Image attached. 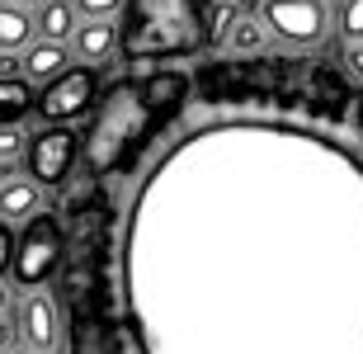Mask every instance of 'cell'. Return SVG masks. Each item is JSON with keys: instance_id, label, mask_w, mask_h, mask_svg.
<instances>
[{"instance_id": "obj_1", "label": "cell", "mask_w": 363, "mask_h": 354, "mask_svg": "<svg viewBox=\"0 0 363 354\" xmlns=\"http://www.w3.org/2000/svg\"><path fill=\"white\" fill-rule=\"evenodd\" d=\"M142 354H363V156L269 118L194 128L123 227Z\"/></svg>"}, {"instance_id": "obj_2", "label": "cell", "mask_w": 363, "mask_h": 354, "mask_svg": "<svg viewBox=\"0 0 363 354\" xmlns=\"http://www.w3.org/2000/svg\"><path fill=\"white\" fill-rule=\"evenodd\" d=\"M128 19L118 28V48L128 62H175L199 52L203 0H128Z\"/></svg>"}, {"instance_id": "obj_3", "label": "cell", "mask_w": 363, "mask_h": 354, "mask_svg": "<svg viewBox=\"0 0 363 354\" xmlns=\"http://www.w3.org/2000/svg\"><path fill=\"white\" fill-rule=\"evenodd\" d=\"M147 123H151V109L142 104V90L137 85H113L99 99L90 128L81 133L85 137V165H90L94 175H113L128 161L133 142L147 133Z\"/></svg>"}, {"instance_id": "obj_4", "label": "cell", "mask_w": 363, "mask_h": 354, "mask_svg": "<svg viewBox=\"0 0 363 354\" xmlns=\"http://www.w3.org/2000/svg\"><path fill=\"white\" fill-rule=\"evenodd\" d=\"M62 250H67V236H62L52 213H38L33 222H24L14 236V260H10L14 288H43L62 265Z\"/></svg>"}, {"instance_id": "obj_5", "label": "cell", "mask_w": 363, "mask_h": 354, "mask_svg": "<svg viewBox=\"0 0 363 354\" xmlns=\"http://www.w3.org/2000/svg\"><path fill=\"white\" fill-rule=\"evenodd\" d=\"M259 28L288 48H316L330 33V5L325 0H255Z\"/></svg>"}, {"instance_id": "obj_6", "label": "cell", "mask_w": 363, "mask_h": 354, "mask_svg": "<svg viewBox=\"0 0 363 354\" xmlns=\"http://www.w3.org/2000/svg\"><path fill=\"white\" fill-rule=\"evenodd\" d=\"M14 345L28 354H62V307L52 288H24L14 307Z\"/></svg>"}, {"instance_id": "obj_7", "label": "cell", "mask_w": 363, "mask_h": 354, "mask_svg": "<svg viewBox=\"0 0 363 354\" xmlns=\"http://www.w3.org/2000/svg\"><path fill=\"white\" fill-rule=\"evenodd\" d=\"M76 151H81V133L76 128H38L28 133V147H24V179L33 184H62L76 165Z\"/></svg>"}, {"instance_id": "obj_8", "label": "cell", "mask_w": 363, "mask_h": 354, "mask_svg": "<svg viewBox=\"0 0 363 354\" xmlns=\"http://www.w3.org/2000/svg\"><path fill=\"white\" fill-rule=\"evenodd\" d=\"M94 99H99V81H94V71L85 67H71L62 81H52L48 90H38V118L43 128H71L76 118H85Z\"/></svg>"}, {"instance_id": "obj_9", "label": "cell", "mask_w": 363, "mask_h": 354, "mask_svg": "<svg viewBox=\"0 0 363 354\" xmlns=\"http://www.w3.org/2000/svg\"><path fill=\"white\" fill-rule=\"evenodd\" d=\"M14 67H19V76H24L33 90H48V85L62 81V76H67L76 62H71L67 43H43V38H33L24 52L14 57Z\"/></svg>"}, {"instance_id": "obj_10", "label": "cell", "mask_w": 363, "mask_h": 354, "mask_svg": "<svg viewBox=\"0 0 363 354\" xmlns=\"http://www.w3.org/2000/svg\"><path fill=\"white\" fill-rule=\"evenodd\" d=\"M67 52L85 71L104 67L108 57L118 52V24H108V19H81L76 33H71V43H67Z\"/></svg>"}, {"instance_id": "obj_11", "label": "cell", "mask_w": 363, "mask_h": 354, "mask_svg": "<svg viewBox=\"0 0 363 354\" xmlns=\"http://www.w3.org/2000/svg\"><path fill=\"white\" fill-rule=\"evenodd\" d=\"M43 213V189L33 184V179L14 175L10 184H0V227H24V222H33Z\"/></svg>"}, {"instance_id": "obj_12", "label": "cell", "mask_w": 363, "mask_h": 354, "mask_svg": "<svg viewBox=\"0 0 363 354\" xmlns=\"http://www.w3.org/2000/svg\"><path fill=\"white\" fill-rule=\"evenodd\" d=\"M38 109V90L19 71H0V128H24Z\"/></svg>"}, {"instance_id": "obj_13", "label": "cell", "mask_w": 363, "mask_h": 354, "mask_svg": "<svg viewBox=\"0 0 363 354\" xmlns=\"http://www.w3.org/2000/svg\"><path fill=\"white\" fill-rule=\"evenodd\" d=\"M33 38H38L33 33V10L14 5V0H0V62H5V71L14 67V57L24 52Z\"/></svg>"}, {"instance_id": "obj_14", "label": "cell", "mask_w": 363, "mask_h": 354, "mask_svg": "<svg viewBox=\"0 0 363 354\" xmlns=\"http://www.w3.org/2000/svg\"><path fill=\"white\" fill-rule=\"evenodd\" d=\"M76 5L71 0H43V5H33V33H38L43 43H71V33H76Z\"/></svg>"}, {"instance_id": "obj_15", "label": "cell", "mask_w": 363, "mask_h": 354, "mask_svg": "<svg viewBox=\"0 0 363 354\" xmlns=\"http://www.w3.org/2000/svg\"><path fill=\"white\" fill-rule=\"evenodd\" d=\"M137 90H142V104H147V109H165V104L184 99L189 81H184V71H156V76H147Z\"/></svg>"}, {"instance_id": "obj_16", "label": "cell", "mask_w": 363, "mask_h": 354, "mask_svg": "<svg viewBox=\"0 0 363 354\" xmlns=\"http://www.w3.org/2000/svg\"><path fill=\"white\" fill-rule=\"evenodd\" d=\"M264 43H269V33L259 28V19H255L250 10H241V14H236V24H231L227 33H222V48H227V52H236V57L259 52Z\"/></svg>"}, {"instance_id": "obj_17", "label": "cell", "mask_w": 363, "mask_h": 354, "mask_svg": "<svg viewBox=\"0 0 363 354\" xmlns=\"http://www.w3.org/2000/svg\"><path fill=\"white\" fill-rule=\"evenodd\" d=\"M330 28H340L345 48L363 43V0H340L335 10H330Z\"/></svg>"}, {"instance_id": "obj_18", "label": "cell", "mask_w": 363, "mask_h": 354, "mask_svg": "<svg viewBox=\"0 0 363 354\" xmlns=\"http://www.w3.org/2000/svg\"><path fill=\"white\" fill-rule=\"evenodd\" d=\"M71 5H76V19H108L113 24L128 0H71Z\"/></svg>"}, {"instance_id": "obj_19", "label": "cell", "mask_w": 363, "mask_h": 354, "mask_svg": "<svg viewBox=\"0 0 363 354\" xmlns=\"http://www.w3.org/2000/svg\"><path fill=\"white\" fill-rule=\"evenodd\" d=\"M24 147H28V133H24V128H0V165H19Z\"/></svg>"}, {"instance_id": "obj_20", "label": "cell", "mask_w": 363, "mask_h": 354, "mask_svg": "<svg viewBox=\"0 0 363 354\" xmlns=\"http://www.w3.org/2000/svg\"><path fill=\"white\" fill-rule=\"evenodd\" d=\"M10 260H14V232L0 227V284H5V274H10Z\"/></svg>"}, {"instance_id": "obj_21", "label": "cell", "mask_w": 363, "mask_h": 354, "mask_svg": "<svg viewBox=\"0 0 363 354\" xmlns=\"http://www.w3.org/2000/svg\"><path fill=\"white\" fill-rule=\"evenodd\" d=\"M345 67H350V76H354V81H363V43L345 48Z\"/></svg>"}, {"instance_id": "obj_22", "label": "cell", "mask_w": 363, "mask_h": 354, "mask_svg": "<svg viewBox=\"0 0 363 354\" xmlns=\"http://www.w3.org/2000/svg\"><path fill=\"white\" fill-rule=\"evenodd\" d=\"M5 350H14V321L10 316H0V354Z\"/></svg>"}, {"instance_id": "obj_23", "label": "cell", "mask_w": 363, "mask_h": 354, "mask_svg": "<svg viewBox=\"0 0 363 354\" xmlns=\"http://www.w3.org/2000/svg\"><path fill=\"white\" fill-rule=\"evenodd\" d=\"M10 293H14L10 284H0V316H10Z\"/></svg>"}, {"instance_id": "obj_24", "label": "cell", "mask_w": 363, "mask_h": 354, "mask_svg": "<svg viewBox=\"0 0 363 354\" xmlns=\"http://www.w3.org/2000/svg\"><path fill=\"white\" fill-rule=\"evenodd\" d=\"M14 175H24V170H19V165H0V184H10Z\"/></svg>"}, {"instance_id": "obj_25", "label": "cell", "mask_w": 363, "mask_h": 354, "mask_svg": "<svg viewBox=\"0 0 363 354\" xmlns=\"http://www.w3.org/2000/svg\"><path fill=\"white\" fill-rule=\"evenodd\" d=\"M14 5H24V10H33V5H43V0H14Z\"/></svg>"}, {"instance_id": "obj_26", "label": "cell", "mask_w": 363, "mask_h": 354, "mask_svg": "<svg viewBox=\"0 0 363 354\" xmlns=\"http://www.w3.org/2000/svg\"><path fill=\"white\" fill-rule=\"evenodd\" d=\"M359 133H363V99H359Z\"/></svg>"}, {"instance_id": "obj_27", "label": "cell", "mask_w": 363, "mask_h": 354, "mask_svg": "<svg viewBox=\"0 0 363 354\" xmlns=\"http://www.w3.org/2000/svg\"><path fill=\"white\" fill-rule=\"evenodd\" d=\"M5 354H28V350H19V345H14V350H5Z\"/></svg>"}, {"instance_id": "obj_28", "label": "cell", "mask_w": 363, "mask_h": 354, "mask_svg": "<svg viewBox=\"0 0 363 354\" xmlns=\"http://www.w3.org/2000/svg\"><path fill=\"white\" fill-rule=\"evenodd\" d=\"M325 5H330V0H325ZM335 5H340V0H335Z\"/></svg>"}, {"instance_id": "obj_29", "label": "cell", "mask_w": 363, "mask_h": 354, "mask_svg": "<svg viewBox=\"0 0 363 354\" xmlns=\"http://www.w3.org/2000/svg\"><path fill=\"white\" fill-rule=\"evenodd\" d=\"M0 71H5V62H0Z\"/></svg>"}]
</instances>
